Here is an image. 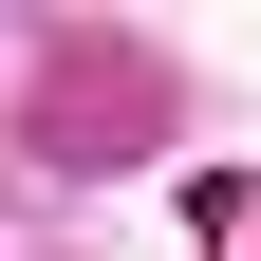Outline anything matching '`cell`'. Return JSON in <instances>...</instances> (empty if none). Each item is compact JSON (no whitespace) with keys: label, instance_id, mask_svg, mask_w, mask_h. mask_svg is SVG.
Instances as JSON below:
<instances>
[{"label":"cell","instance_id":"1","mask_svg":"<svg viewBox=\"0 0 261 261\" xmlns=\"http://www.w3.org/2000/svg\"><path fill=\"white\" fill-rule=\"evenodd\" d=\"M112 149H149V56H112V38H93L75 75L38 93V168H112Z\"/></svg>","mask_w":261,"mask_h":261}]
</instances>
